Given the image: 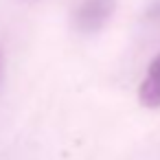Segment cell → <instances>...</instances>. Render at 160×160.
Wrapping results in <instances>:
<instances>
[{"mask_svg": "<svg viewBox=\"0 0 160 160\" xmlns=\"http://www.w3.org/2000/svg\"><path fill=\"white\" fill-rule=\"evenodd\" d=\"M116 0H83L75 11V27L81 33H97L112 18Z\"/></svg>", "mask_w": 160, "mask_h": 160, "instance_id": "1", "label": "cell"}, {"mask_svg": "<svg viewBox=\"0 0 160 160\" xmlns=\"http://www.w3.org/2000/svg\"><path fill=\"white\" fill-rule=\"evenodd\" d=\"M138 101L145 108H160V53L151 59L147 77L138 86Z\"/></svg>", "mask_w": 160, "mask_h": 160, "instance_id": "2", "label": "cell"}, {"mask_svg": "<svg viewBox=\"0 0 160 160\" xmlns=\"http://www.w3.org/2000/svg\"><path fill=\"white\" fill-rule=\"evenodd\" d=\"M0 75H2V53H0Z\"/></svg>", "mask_w": 160, "mask_h": 160, "instance_id": "3", "label": "cell"}]
</instances>
